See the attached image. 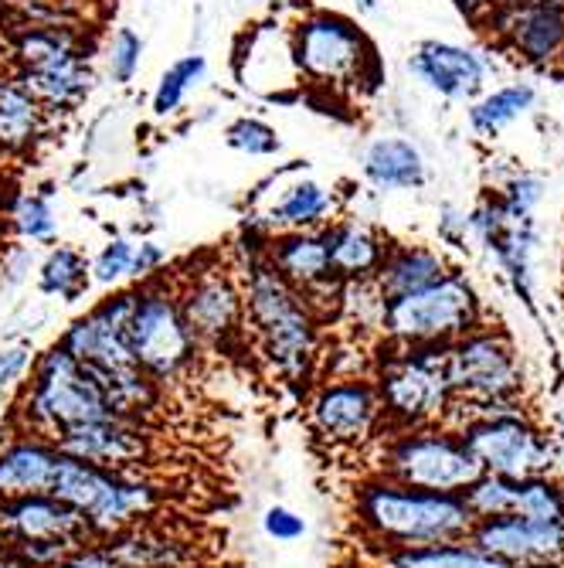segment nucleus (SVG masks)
Masks as SVG:
<instances>
[{
    "label": "nucleus",
    "mask_w": 564,
    "mask_h": 568,
    "mask_svg": "<svg viewBox=\"0 0 564 568\" xmlns=\"http://www.w3.org/2000/svg\"><path fill=\"white\" fill-rule=\"evenodd\" d=\"M337 280H375L388 245L361 222H327L320 229Z\"/></svg>",
    "instance_id": "nucleus-24"
},
{
    "label": "nucleus",
    "mask_w": 564,
    "mask_h": 568,
    "mask_svg": "<svg viewBox=\"0 0 564 568\" xmlns=\"http://www.w3.org/2000/svg\"><path fill=\"white\" fill-rule=\"evenodd\" d=\"M480 321L483 310L470 280L459 273H445L439 283L419 293L388 300L381 337L401 347H419V344L445 347L455 337L480 327Z\"/></svg>",
    "instance_id": "nucleus-12"
},
{
    "label": "nucleus",
    "mask_w": 564,
    "mask_h": 568,
    "mask_svg": "<svg viewBox=\"0 0 564 568\" xmlns=\"http://www.w3.org/2000/svg\"><path fill=\"white\" fill-rule=\"evenodd\" d=\"M445 378L452 388L449 412L524 402V368L517 347L500 327H473L445 344Z\"/></svg>",
    "instance_id": "nucleus-11"
},
{
    "label": "nucleus",
    "mask_w": 564,
    "mask_h": 568,
    "mask_svg": "<svg viewBox=\"0 0 564 568\" xmlns=\"http://www.w3.org/2000/svg\"><path fill=\"white\" fill-rule=\"evenodd\" d=\"M371 568H506L470 541L412 545V548H371Z\"/></svg>",
    "instance_id": "nucleus-28"
},
{
    "label": "nucleus",
    "mask_w": 564,
    "mask_h": 568,
    "mask_svg": "<svg viewBox=\"0 0 564 568\" xmlns=\"http://www.w3.org/2000/svg\"><path fill=\"white\" fill-rule=\"evenodd\" d=\"M133 252H136V242L130 239H110L102 245V252L89 263V273H92V283L95 286H116L130 276L133 270Z\"/></svg>",
    "instance_id": "nucleus-38"
},
{
    "label": "nucleus",
    "mask_w": 564,
    "mask_h": 568,
    "mask_svg": "<svg viewBox=\"0 0 564 568\" xmlns=\"http://www.w3.org/2000/svg\"><path fill=\"white\" fill-rule=\"evenodd\" d=\"M514 490H517V480L496 477V474H480L463 490V500H466V507H470V514L476 521L506 518V514H514Z\"/></svg>",
    "instance_id": "nucleus-36"
},
{
    "label": "nucleus",
    "mask_w": 564,
    "mask_h": 568,
    "mask_svg": "<svg viewBox=\"0 0 564 568\" xmlns=\"http://www.w3.org/2000/svg\"><path fill=\"white\" fill-rule=\"evenodd\" d=\"M375 474L419 490L463 494L483 470L449 426L384 429L375 443Z\"/></svg>",
    "instance_id": "nucleus-10"
},
{
    "label": "nucleus",
    "mask_w": 564,
    "mask_h": 568,
    "mask_svg": "<svg viewBox=\"0 0 564 568\" xmlns=\"http://www.w3.org/2000/svg\"><path fill=\"white\" fill-rule=\"evenodd\" d=\"M55 446L65 456L92 463V467H110V470H140L157 456L153 433L143 423L120 419V416L72 426L62 436H55Z\"/></svg>",
    "instance_id": "nucleus-17"
},
{
    "label": "nucleus",
    "mask_w": 564,
    "mask_h": 568,
    "mask_svg": "<svg viewBox=\"0 0 564 568\" xmlns=\"http://www.w3.org/2000/svg\"><path fill=\"white\" fill-rule=\"evenodd\" d=\"M225 143L232 150H238V153H248V158H273V153L283 150L279 133L269 123L255 120V116H238L235 123H228Z\"/></svg>",
    "instance_id": "nucleus-37"
},
{
    "label": "nucleus",
    "mask_w": 564,
    "mask_h": 568,
    "mask_svg": "<svg viewBox=\"0 0 564 568\" xmlns=\"http://www.w3.org/2000/svg\"><path fill=\"white\" fill-rule=\"evenodd\" d=\"M365 178L381 191L419 187L425 181L422 153L401 136H381L365 153Z\"/></svg>",
    "instance_id": "nucleus-29"
},
{
    "label": "nucleus",
    "mask_w": 564,
    "mask_h": 568,
    "mask_svg": "<svg viewBox=\"0 0 564 568\" xmlns=\"http://www.w3.org/2000/svg\"><path fill=\"white\" fill-rule=\"evenodd\" d=\"M48 494H55L59 500L75 507L89 521L95 538H106L130 525L157 518L164 507V487L153 484L146 474L92 467V463H82L65 453L59 456Z\"/></svg>",
    "instance_id": "nucleus-7"
},
{
    "label": "nucleus",
    "mask_w": 564,
    "mask_h": 568,
    "mask_svg": "<svg viewBox=\"0 0 564 568\" xmlns=\"http://www.w3.org/2000/svg\"><path fill=\"white\" fill-rule=\"evenodd\" d=\"M133 290L136 296H133V310L126 321V341H130L133 361L167 392V385L184 382L197 368L204 351L181 314L171 276L161 273L153 280H143Z\"/></svg>",
    "instance_id": "nucleus-9"
},
{
    "label": "nucleus",
    "mask_w": 564,
    "mask_h": 568,
    "mask_svg": "<svg viewBox=\"0 0 564 568\" xmlns=\"http://www.w3.org/2000/svg\"><path fill=\"white\" fill-rule=\"evenodd\" d=\"M204 75H208V59L204 55H184L177 59L157 82V89H153V116H174L191 89H197L204 82Z\"/></svg>",
    "instance_id": "nucleus-33"
},
{
    "label": "nucleus",
    "mask_w": 564,
    "mask_h": 568,
    "mask_svg": "<svg viewBox=\"0 0 564 568\" xmlns=\"http://www.w3.org/2000/svg\"><path fill=\"white\" fill-rule=\"evenodd\" d=\"M59 456L62 449L51 439L18 429L4 419V433H0V500L48 494Z\"/></svg>",
    "instance_id": "nucleus-20"
},
{
    "label": "nucleus",
    "mask_w": 564,
    "mask_h": 568,
    "mask_svg": "<svg viewBox=\"0 0 564 568\" xmlns=\"http://www.w3.org/2000/svg\"><path fill=\"white\" fill-rule=\"evenodd\" d=\"M334 215V191H327L320 181L302 178L293 181L269 209V219L263 225L269 232H296V229H324Z\"/></svg>",
    "instance_id": "nucleus-27"
},
{
    "label": "nucleus",
    "mask_w": 564,
    "mask_h": 568,
    "mask_svg": "<svg viewBox=\"0 0 564 568\" xmlns=\"http://www.w3.org/2000/svg\"><path fill=\"white\" fill-rule=\"evenodd\" d=\"M0 525H4V545L51 541V545L79 548L85 541H95L89 521L55 494H28L14 500H0Z\"/></svg>",
    "instance_id": "nucleus-18"
},
{
    "label": "nucleus",
    "mask_w": 564,
    "mask_h": 568,
    "mask_svg": "<svg viewBox=\"0 0 564 568\" xmlns=\"http://www.w3.org/2000/svg\"><path fill=\"white\" fill-rule=\"evenodd\" d=\"M273 4H299V0H273Z\"/></svg>",
    "instance_id": "nucleus-49"
},
{
    "label": "nucleus",
    "mask_w": 564,
    "mask_h": 568,
    "mask_svg": "<svg viewBox=\"0 0 564 568\" xmlns=\"http://www.w3.org/2000/svg\"><path fill=\"white\" fill-rule=\"evenodd\" d=\"M269 229L248 222L238 242L235 276L245 296V324L255 334L269 372L289 388H310L320 365V324L306 310L299 293L269 263Z\"/></svg>",
    "instance_id": "nucleus-1"
},
{
    "label": "nucleus",
    "mask_w": 564,
    "mask_h": 568,
    "mask_svg": "<svg viewBox=\"0 0 564 568\" xmlns=\"http://www.w3.org/2000/svg\"><path fill=\"white\" fill-rule=\"evenodd\" d=\"M371 382L381 395L388 429L442 426L452 408V388L445 378V347L439 344L401 347L381 341Z\"/></svg>",
    "instance_id": "nucleus-8"
},
{
    "label": "nucleus",
    "mask_w": 564,
    "mask_h": 568,
    "mask_svg": "<svg viewBox=\"0 0 564 568\" xmlns=\"http://www.w3.org/2000/svg\"><path fill=\"white\" fill-rule=\"evenodd\" d=\"M92 44L79 24H34L14 21L8 34L11 75L28 89L44 113L75 110L92 89Z\"/></svg>",
    "instance_id": "nucleus-4"
},
{
    "label": "nucleus",
    "mask_w": 564,
    "mask_h": 568,
    "mask_svg": "<svg viewBox=\"0 0 564 568\" xmlns=\"http://www.w3.org/2000/svg\"><path fill=\"white\" fill-rule=\"evenodd\" d=\"M0 568H34V565L24 561L11 545H0Z\"/></svg>",
    "instance_id": "nucleus-46"
},
{
    "label": "nucleus",
    "mask_w": 564,
    "mask_h": 568,
    "mask_svg": "<svg viewBox=\"0 0 564 568\" xmlns=\"http://www.w3.org/2000/svg\"><path fill=\"white\" fill-rule=\"evenodd\" d=\"M534 102V89L531 85H506L490 92L486 99H480L470 110V123L476 133L483 136H496L503 126H510L514 120H521Z\"/></svg>",
    "instance_id": "nucleus-31"
},
{
    "label": "nucleus",
    "mask_w": 564,
    "mask_h": 568,
    "mask_svg": "<svg viewBox=\"0 0 564 568\" xmlns=\"http://www.w3.org/2000/svg\"><path fill=\"white\" fill-rule=\"evenodd\" d=\"M554 4H564V0H554Z\"/></svg>",
    "instance_id": "nucleus-51"
},
{
    "label": "nucleus",
    "mask_w": 564,
    "mask_h": 568,
    "mask_svg": "<svg viewBox=\"0 0 564 568\" xmlns=\"http://www.w3.org/2000/svg\"><path fill=\"white\" fill-rule=\"evenodd\" d=\"M384 293L378 290L375 280H347L340 290V306H337V321L353 324V331H378L384 324Z\"/></svg>",
    "instance_id": "nucleus-35"
},
{
    "label": "nucleus",
    "mask_w": 564,
    "mask_h": 568,
    "mask_svg": "<svg viewBox=\"0 0 564 568\" xmlns=\"http://www.w3.org/2000/svg\"><path fill=\"white\" fill-rule=\"evenodd\" d=\"M133 296L136 290H116L102 296L59 334V344L95 378L99 392L106 395L110 408L120 419L150 426V419L164 405V388L133 361L126 341Z\"/></svg>",
    "instance_id": "nucleus-2"
},
{
    "label": "nucleus",
    "mask_w": 564,
    "mask_h": 568,
    "mask_svg": "<svg viewBox=\"0 0 564 568\" xmlns=\"http://www.w3.org/2000/svg\"><path fill=\"white\" fill-rule=\"evenodd\" d=\"M48 126V113L41 102L21 89L11 72H0V153L4 158H21L28 153Z\"/></svg>",
    "instance_id": "nucleus-25"
},
{
    "label": "nucleus",
    "mask_w": 564,
    "mask_h": 568,
    "mask_svg": "<svg viewBox=\"0 0 564 568\" xmlns=\"http://www.w3.org/2000/svg\"><path fill=\"white\" fill-rule=\"evenodd\" d=\"M4 215L24 242L44 245L59 235V219H55V209H51L48 194H34V191L14 194V197H8Z\"/></svg>",
    "instance_id": "nucleus-34"
},
{
    "label": "nucleus",
    "mask_w": 564,
    "mask_h": 568,
    "mask_svg": "<svg viewBox=\"0 0 564 568\" xmlns=\"http://www.w3.org/2000/svg\"><path fill=\"white\" fill-rule=\"evenodd\" d=\"M514 514L531 521H564V480H557V474L521 477L514 490Z\"/></svg>",
    "instance_id": "nucleus-32"
},
{
    "label": "nucleus",
    "mask_w": 564,
    "mask_h": 568,
    "mask_svg": "<svg viewBox=\"0 0 564 568\" xmlns=\"http://www.w3.org/2000/svg\"><path fill=\"white\" fill-rule=\"evenodd\" d=\"M164 263H167V252L157 245V242H136V252H133V270H130V276L133 280H153V276H161V270H164Z\"/></svg>",
    "instance_id": "nucleus-43"
},
{
    "label": "nucleus",
    "mask_w": 564,
    "mask_h": 568,
    "mask_svg": "<svg viewBox=\"0 0 564 568\" xmlns=\"http://www.w3.org/2000/svg\"><path fill=\"white\" fill-rule=\"evenodd\" d=\"M92 286V273H89V260L72 248V245H55L44 263L38 266V293L62 300V303H79Z\"/></svg>",
    "instance_id": "nucleus-30"
},
{
    "label": "nucleus",
    "mask_w": 564,
    "mask_h": 568,
    "mask_svg": "<svg viewBox=\"0 0 564 568\" xmlns=\"http://www.w3.org/2000/svg\"><path fill=\"white\" fill-rule=\"evenodd\" d=\"M174 280V276H171ZM181 314L197 337L201 351L218 354H248V324H245V296L235 270L204 266L174 280Z\"/></svg>",
    "instance_id": "nucleus-13"
},
{
    "label": "nucleus",
    "mask_w": 564,
    "mask_h": 568,
    "mask_svg": "<svg viewBox=\"0 0 564 568\" xmlns=\"http://www.w3.org/2000/svg\"><path fill=\"white\" fill-rule=\"evenodd\" d=\"M293 55L314 82H361L371 65H378L375 48L350 18L337 11H317L302 18L293 34Z\"/></svg>",
    "instance_id": "nucleus-15"
},
{
    "label": "nucleus",
    "mask_w": 564,
    "mask_h": 568,
    "mask_svg": "<svg viewBox=\"0 0 564 568\" xmlns=\"http://www.w3.org/2000/svg\"><path fill=\"white\" fill-rule=\"evenodd\" d=\"M466 541L506 568H564V521H531L506 514L476 521Z\"/></svg>",
    "instance_id": "nucleus-16"
},
{
    "label": "nucleus",
    "mask_w": 564,
    "mask_h": 568,
    "mask_svg": "<svg viewBox=\"0 0 564 568\" xmlns=\"http://www.w3.org/2000/svg\"><path fill=\"white\" fill-rule=\"evenodd\" d=\"M263 531H266V538L289 545V541H299L306 535V518L286 504H273L263 514Z\"/></svg>",
    "instance_id": "nucleus-41"
},
{
    "label": "nucleus",
    "mask_w": 564,
    "mask_h": 568,
    "mask_svg": "<svg viewBox=\"0 0 564 568\" xmlns=\"http://www.w3.org/2000/svg\"><path fill=\"white\" fill-rule=\"evenodd\" d=\"M266 252H269V263L276 266V273L296 293H306V290L337 280L330 270V260H327V245H324L320 229L276 232V235H269Z\"/></svg>",
    "instance_id": "nucleus-22"
},
{
    "label": "nucleus",
    "mask_w": 564,
    "mask_h": 568,
    "mask_svg": "<svg viewBox=\"0 0 564 568\" xmlns=\"http://www.w3.org/2000/svg\"><path fill=\"white\" fill-rule=\"evenodd\" d=\"M442 426L463 436L466 449L473 453L483 474L521 480V477L557 470L551 433L531 416L527 402L490 405V408H473V412H449Z\"/></svg>",
    "instance_id": "nucleus-6"
},
{
    "label": "nucleus",
    "mask_w": 564,
    "mask_h": 568,
    "mask_svg": "<svg viewBox=\"0 0 564 568\" xmlns=\"http://www.w3.org/2000/svg\"><path fill=\"white\" fill-rule=\"evenodd\" d=\"M99 541L110 548L120 568H197L204 561L201 545L164 518L130 525Z\"/></svg>",
    "instance_id": "nucleus-19"
},
{
    "label": "nucleus",
    "mask_w": 564,
    "mask_h": 568,
    "mask_svg": "<svg viewBox=\"0 0 564 568\" xmlns=\"http://www.w3.org/2000/svg\"><path fill=\"white\" fill-rule=\"evenodd\" d=\"M106 62H110V75H113L116 85L133 82L136 72H140V62H143V38H140L133 28H120V31L110 38Z\"/></svg>",
    "instance_id": "nucleus-39"
},
{
    "label": "nucleus",
    "mask_w": 564,
    "mask_h": 568,
    "mask_svg": "<svg viewBox=\"0 0 564 568\" xmlns=\"http://www.w3.org/2000/svg\"><path fill=\"white\" fill-rule=\"evenodd\" d=\"M350 521L368 548L466 541L476 525L463 494L419 490L375 470L350 490Z\"/></svg>",
    "instance_id": "nucleus-3"
},
{
    "label": "nucleus",
    "mask_w": 564,
    "mask_h": 568,
    "mask_svg": "<svg viewBox=\"0 0 564 568\" xmlns=\"http://www.w3.org/2000/svg\"><path fill=\"white\" fill-rule=\"evenodd\" d=\"M551 443H554V456H557V467H564V398L554 412V429H551Z\"/></svg>",
    "instance_id": "nucleus-44"
},
{
    "label": "nucleus",
    "mask_w": 564,
    "mask_h": 568,
    "mask_svg": "<svg viewBox=\"0 0 564 568\" xmlns=\"http://www.w3.org/2000/svg\"><path fill=\"white\" fill-rule=\"evenodd\" d=\"M55 568H120V561L110 555L106 545L95 538V541H85V545L72 548Z\"/></svg>",
    "instance_id": "nucleus-42"
},
{
    "label": "nucleus",
    "mask_w": 564,
    "mask_h": 568,
    "mask_svg": "<svg viewBox=\"0 0 564 568\" xmlns=\"http://www.w3.org/2000/svg\"><path fill=\"white\" fill-rule=\"evenodd\" d=\"M0 545H4V525H0Z\"/></svg>",
    "instance_id": "nucleus-50"
},
{
    "label": "nucleus",
    "mask_w": 564,
    "mask_h": 568,
    "mask_svg": "<svg viewBox=\"0 0 564 568\" xmlns=\"http://www.w3.org/2000/svg\"><path fill=\"white\" fill-rule=\"evenodd\" d=\"M31 361H34V347L28 341H11L0 347V398L24 385Z\"/></svg>",
    "instance_id": "nucleus-40"
},
{
    "label": "nucleus",
    "mask_w": 564,
    "mask_h": 568,
    "mask_svg": "<svg viewBox=\"0 0 564 568\" xmlns=\"http://www.w3.org/2000/svg\"><path fill=\"white\" fill-rule=\"evenodd\" d=\"M113 416L116 412L99 392L95 378L55 341L44 351H34L31 372L8 412V423L55 443V436L72 426Z\"/></svg>",
    "instance_id": "nucleus-5"
},
{
    "label": "nucleus",
    "mask_w": 564,
    "mask_h": 568,
    "mask_svg": "<svg viewBox=\"0 0 564 568\" xmlns=\"http://www.w3.org/2000/svg\"><path fill=\"white\" fill-rule=\"evenodd\" d=\"M459 4V11L463 14H470V18H480V14H490V11H496L503 0H455Z\"/></svg>",
    "instance_id": "nucleus-45"
},
{
    "label": "nucleus",
    "mask_w": 564,
    "mask_h": 568,
    "mask_svg": "<svg viewBox=\"0 0 564 568\" xmlns=\"http://www.w3.org/2000/svg\"><path fill=\"white\" fill-rule=\"evenodd\" d=\"M412 69L449 99H470L486 75L480 55L449 41H422L412 59Z\"/></svg>",
    "instance_id": "nucleus-23"
},
{
    "label": "nucleus",
    "mask_w": 564,
    "mask_h": 568,
    "mask_svg": "<svg viewBox=\"0 0 564 568\" xmlns=\"http://www.w3.org/2000/svg\"><path fill=\"white\" fill-rule=\"evenodd\" d=\"M445 273L449 270L439 252L419 248V245H398V248L384 252V260L375 273V283L384 293V300H398V296L419 293V290L439 283Z\"/></svg>",
    "instance_id": "nucleus-26"
},
{
    "label": "nucleus",
    "mask_w": 564,
    "mask_h": 568,
    "mask_svg": "<svg viewBox=\"0 0 564 568\" xmlns=\"http://www.w3.org/2000/svg\"><path fill=\"white\" fill-rule=\"evenodd\" d=\"M306 426L330 449H368L381 439L384 405L371 378H324L306 398Z\"/></svg>",
    "instance_id": "nucleus-14"
},
{
    "label": "nucleus",
    "mask_w": 564,
    "mask_h": 568,
    "mask_svg": "<svg viewBox=\"0 0 564 568\" xmlns=\"http://www.w3.org/2000/svg\"><path fill=\"white\" fill-rule=\"evenodd\" d=\"M500 31L527 62H551L564 51V4L554 0H521L496 11Z\"/></svg>",
    "instance_id": "nucleus-21"
},
{
    "label": "nucleus",
    "mask_w": 564,
    "mask_h": 568,
    "mask_svg": "<svg viewBox=\"0 0 564 568\" xmlns=\"http://www.w3.org/2000/svg\"><path fill=\"white\" fill-rule=\"evenodd\" d=\"M4 209H8V194H4V184H0V215H4Z\"/></svg>",
    "instance_id": "nucleus-48"
},
{
    "label": "nucleus",
    "mask_w": 564,
    "mask_h": 568,
    "mask_svg": "<svg viewBox=\"0 0 564 568\" xmlns=\"http://www.w3.org/2000/svg\"><path fill=\"white\" fill-rule=\"evenodd\" d=\"M353 4H357V8H361V11H375V8H378V4H375V0H353Z\"/></svg>",
    "instance_id": "nucleus-47"
}]
</instances>
